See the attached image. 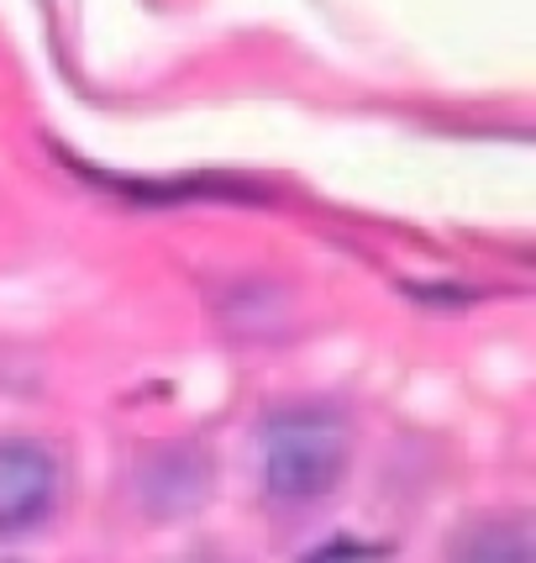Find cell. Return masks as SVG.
Segmentation results:
<instances>
[{
  "instance_id": "4",
  "label": "cell",
  "mask_w": 536,
  "mask_h": 563,
  "mask_svg": "<svg viewBox=\"0 0 536 563\" xmlns=\"http://www.w3.org/2000/svg\"><path fill=\"white\" fill-rule=\"evenodd\" d=\"M458 563H536L532 527H526V521H484V527L464 542Z\"/></svg>"
},
{
  "instance_id": "2",
  "label": "cell",
  "mask_w": 536,
  "mask_h": 563,
  "mask_svg": "<svg viewBox=\"0 0 536 563\" xmlns=\"http://www.w3.org/2000/svg\"><path fill=\"white\" fill-rule=\"evenodd\" d=\"M58 495V464L43 442L0 438V532H26Z\"/></svg>"
},
{
  "instance_id": "3",
  "label": "cell",
  "mask_w": 536,
  "mask_h": 563,
  "mask_svg": "<svg viewBox=\"0 0 536 563\" xmlns=\"http://www.w3.org/2000/svg\"><path fill=\"white\" fill-rule=\"evenodd\" d=\"M211 490V459L196 448H164L143 468V506L153 516H185L196 511Z\"/></svg>"
},
{
  "instance_id": "1",
  "label": "cell",
  "mask_w": 536,
  "mask_h": 563,
  "mask_svg": "<svg viewBox=\"0 0 536 563\" xmlns=\"http://www.w3.org/2000/svg\"><path fill=\"white\" fill-rule=\"evenodd\" d=\"M353 459V432L326 406H290L264 432V485L284 506H311L342 485Z\"/></svg>"
}]
</instances>
